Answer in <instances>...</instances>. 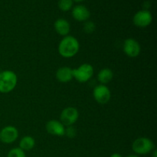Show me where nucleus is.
I'll return each mask as SVG.
<instances>
[{
    "label": "nucleus",
    "instance_id": "4468645a",
    "mask_svg": "<svg viewBox=\"0 0 157 157\" xmlns=\"http://www.w3.org/2000/svg\"><path fill=\"white\" fill-rule=\"evenodd\" d=\"M113 78V72L110 68H103L102 70L98 72V79L100 81L101 84H107L110 83Z\"/></svg>",
    "mask_w": 157,
    "mask_h": 157
},
{
    "label": "nucleus",
    "instance_id": "f3484780",
    "mask_svg": "<svg viewBox=\"0 0 157 157\" xmlns=\"http://www.w3.org/2000/svg\"><path fill=\"white\" fill-rule=\"evenodd\" d=\"M7 157H26L25 153L19 147L12 148L9 151Z\"/></svg>",
    "mask_w": 157,
    "mask_h": 157
},
{
    "label": "nucleus",
    "instance_id": "9b49d317",
    "mask_svg": "<svg viewBox=\"0 0 157 157\" xmlns=\"http://www.w3.org/2000/svg\"><path fill=\"white\" fill-rule=\"evenodd\" d=\"M72 16L78 21H86L90 16V12L86 6L78 5L72 9Z\"/></svg>",
    "mask_w": 157,
    "mask_h": 157
},
{
    "label": "nucleus",
    "instance_id": "412c9836",
    "mask_svg": "<svg viewBox=\"0 0 157 157\" xmlns=\"http://www.w3.org/2000/svg\"><path fill=\"white\" fill-rule=\"evenodd\" d=\"M152 157H157V151L156 150H153V153H152Z\"/></svg>",
    "mask_w": 157,
    "mask_h": 157
},
{
    "label": "nucleus",
    "instance_id": "f257e3e1",
    "mask_svg": "<svg viewBox=\"0 0 157 157\" xmlns=\"http://www.w3.org/2000/svg\"><path fill=\"white\" fill-rule=\"evenodd\" d=\"M80 44L78 40L72 35L64 36L58 44V52L63 58H71L78 53Z\"/></svg>",
    "mask_w": 157,
    "mask_h": 157
},
{
    "label": "nucleus",
    "instance_id": "f03ea898",
    "mask_svg": "<svg viewBox=\"0 0 157 157\" xmlns=\"http://www.w3.org/2000/svg\"><path fill=\"white\" fill-rule=\"evenodd\" d=\"M18 83L16 74L10 70L0 71V93L8 94L15 88Z\"/></svg>",
    "mask_w": 157,
    "mask_h": 157
},
{
    "label": "nucleus",
    "instance_id": "9d476101",
    "mask_svg": "<svg viewBox=\"0 0 157 157\" xmlns=\"http://www.w3.org/2000/svg\"><path fill=\"white\" fill-rule=\"evenodd\" d=\"M46 130L51 135L56 136H63L65 133V127L58 120H51L45 126Z\"/></svg>",
    "mask_w": 157,
    "mask_h": 157
},
{
    "label": "nucleus",
    "instance_id": "4be33fe9",
    "mask_svg": "<svg viewBox=\"0 0 157 157\" xmlns=\"http://www.w3.org/2000/svg\"><path fill=\"white\" fill-rule=\"evenodd\" d=\"M126 157H140V156H138V155H136V154H130V155H129V156H127Z\"/></svg>",
    "mask_w": 157,
    "mask_h": 157
},
{
    "label": "nucleus",
    "instance_id": "6ab92c4d",
    "mask_svg": "<svg viewBox=\"0 0 157 157\" xmlns=\"http://www.w3.org/2000/svg\"><path fill=\"white\" fill-rule=\"evenodd\" d=\"M64 135L68 136L69 138L75 137L76 136V130H75V128L73 126L67 127V128H65V133H64Z\"/></svg>",
    "mask_w": 157,
    "mask_h": 157
},
{
    "label": "nucleus",
    "instance_id": "ddd939ff",
    "mask_svg": "<svg viewBox=\"0 0 157 157\" xmlns=\"http://www.w3.org/2000/svg\"><path fill=\"white\" fill-rule=\"evenodd\" d=\"M54 27H55V31L58 35L64 37L68 35L71 30L70 23L64 18H58L55 21Z\"/></svg>",
    "mask_w": 157,
    "mask_h": 157
},
{
    "label": "nucleus",
    "instance_id": "7ed1b4c3",
    "mask_svg": "<svg viewBox=\"0 0 157 157\" xmlns=\"http://www.w3.org/2000/svg\"><path fill=\"white\" fill-rule=\"evenodd\" d=\"M155 145L153 141L147 137H140L135 140L132 144V150L136 155H146L153 152Z\"/></svg>",
    "mask_w": 157,
    "mask_h": 157
},
{
    "label": "nucleus",
    "instance_id": "20e7f679",
    "mask_svg": "<svg viewBox=\"0 0 157 157\" xmlns=\"http://www.w3.org/2000/svg\"><path fill=\"white\" fill-rule=\"evenodd\" d=\"M93 75V66L87 63L81 64L78 68L73 69V78L80 83L87 82Z\"/></svg>",
    "mask_w": 157,
    "mask_h": 157
},
{
    "label": "nucleus",
    "instance_id": "1a4fd4ad",
    "mask_svg": "<svg viewBox=\"0 0 157 157\" xmlns=\"http://www.w3.org/2000/svg\"><path fill=\"white\" fill-rule=\"evenodd\" d=\"M18 137V131L13 126H6L0 131V140L6 144L15 142Z\"/></svg>",
    "mask_w": 157,
    "mask_h": 157
},
{
    "label": "nucleus",
    "instance_id": "dca6fc26",
    "mask_svg": "<svg viewBox=\"0 0 157 157\" xmlns=\"http://www.w3.org/2000/svg\"><path fill=\"white\" fill-rule=\"evenodd\" d=\"M73 0H59L58 6L62 12H68L73 7Z\"/></svg>",
    "mask_w": 157,
    "mask_h": 157
},
{
    "label": "nucleus",
    "instance_id": "5701e85b",
    "mask_svg": "<svg viewBox=\"0 0 157 157\" xmlns=\"http://www.w3.org/2000/svg\"><path fill=\"white\" fill-rule=\"evenodd\" d=\"M84 0H73V2H83Z\"/></svg>",
    "mask_w": 157,
    "mask_h": 157
},
{
    "label": "nucleus",
    "instance_id": "a211bd4d",
    "mask_svg": "<svg viewBox=\"0 0 157 157\" xmlns=\"http://www.w3.org/2000/svg\"><path fill=\"white\" fill-rule=\"evenodd\" d=\"M95 29H96V25H95L94 22L92 21H86L85 23L83 26V29H84V32L87 34H91L94 32Z\"/></svg>",
    "mask_w": 157,
    "mask_h": 157
},
{
    "label": "nucleus",
    "instance_id": "2eb2a0df",
    "mask_svg": "<svg viewBox=\"0 0 157 157\" xmlns=\"http://www.w3.org/2000/svg\"><path fill=\"white\" fill-rule=\"evenodd\" d=\"M35 146V140L32 136H25L19 141V148L23 151H29L32 150Z\"/></svg>",
    "mask_w": 157,
    "mask_h": 157
},
{
    "label": "nucleus",
    "instance_id": "f8f14e48",
    "mask_svg": "<svg viewBox=\"0 0 157 157\" xmlns=\"http://www.w3.org/2000/svg\"><path fill=\"white\" fill-rule=\"evenodd\" d=\"M57 80L61 83H67L73 79V69L64 66L58 68L56 71Z\"/></svg>",
    "mask_w": 157,
    "mask_h": 157
},
{
    "label": "nucleus",
    "instance_id": "423d86ee",
    "mask_svg": "<svg viewBox=\"0 0 157 157\" xmlns=\"http://www.w3.org/2000/svg\"><path fill=\"white\" fill-rule=\"evenodd\" d=\"M93 96L98 104H106L110 101L111 93L108 87L104 84H99L94 88Z\"/></svg>",
    "mask_w": 157,
    "mask_h": 157
},
{
    "label": "nucleus",
    "instance_id": "6e6552de",
    "mask_svg": "<svg viewBox=\"0 0 157 157\" xmlns=\"http://www.w3.org/2000/svg\"><path fill=\"white\" fill-rule=\"evenodd\" d=\"M123 50L127 56L130 58H136L140 54L141 47L136 40L130 38L124 41Z\"/></svg>",
    "mask_w": 157,
    "mask_h": 157
},
{
    "label": "nucleus",
    "instance_id": "39448f33",
    "mask_svg": "<svg viewBox=\"0 0 157 157\" xmlns=\"http://www.w3.org/2000/svg\"><path fill=\"white\" fill-rule=\"evenodd\" d=\"M79 117V112L78 109L74 107H68L62 110L60 117V121L64 127L73 126Z\"/></svg>",
    "mask_w": 157,
    "mask_h": 157
},
{
    "label": "nucleus",
    "instance_id": "0eeeda50",
    "mask_svg": "<svg viewBox=\"0 0 157 157\" xmlns=\"http://www.w3.org/2000/svg\"><path fill=\"white\" fill-rule=\"evenodd\" d=\"M133 24L136 27L145 28L150 25L153 21V15L147 9L138 11L133 18Z\"/></svg>",
    "mask_w": 157,
    "mask_h": 157
},
{
    "label": "nucleus",
    "instance_id": "aec40b11",
    "mask_svg": "<svg viewBox=\"0 0 157 157\" xmlns=\"http://www.w3.org/2000/svg\"><path fill=\"white\" fill-rule=\"evenodd\" d=\"M110 157H123L122 156H121L120 153H113V154H111V156H110Z\"/></svg>",
    "mask_w": 157,
    "mask_h": 157
}]
</instances>
